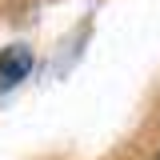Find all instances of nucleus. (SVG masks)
I'll return each instance as SVG.
<instances>
[{"label":"nucleus","instance_id":"1","mask_svg":"<svg viewBox=\"0 0 160 160\" xmlns=\"http://www.w3.org/2000/svg\"><path fill=\"white\" fill-rule=\"evenodd\" d=\"M28 72H32V48L12 44V48H4V52H0V92L16 88Z\"/></svg>","mask_w":160,"mask_h":160}]
</instances>
